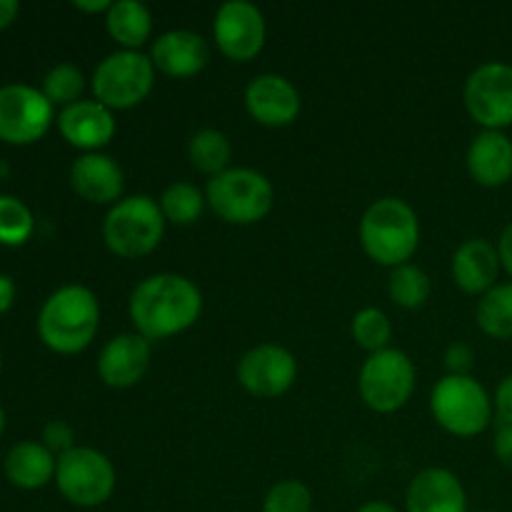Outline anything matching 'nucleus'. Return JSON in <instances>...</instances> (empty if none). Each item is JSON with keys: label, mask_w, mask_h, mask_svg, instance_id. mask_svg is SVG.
Returning <instances> with one entry per match:
<instances>
[{"label": "nucleus", "mask_w": 512, "mask_h": 512, "mask_svg": "<svg viewBox=\"0 0 512 512\" xmlns=\"http://www.w3.org/2000/svg\"><path fill=\"white\" fill-rule=\"evenodd\" d=\"M128 313L135 333L145 340H168L198 323L203 313V293L185 275H148L130 293Z\"/></svg>", "instance_id": "f257e3e1"}, {"label": "nucleus", "mask_w": 512, "mask_h": 512, "mask_svg": "<svg viewBox=\"0 0 512 512\" xmlns=\"http://www.w3.org/2000/svg\"><path fill=\"white\" fill-rule=\"evenodd\" d=\"M100 328V303L85 285H63L38 313V335L53 353H83Z\"/></svg>", "instance_id": "f03ea898"}, {"label": "nucleus", "mask_w": 512, "mask_h": 512, "mask_svg": "<svg viewBox=\"0 0 512 512\" xmlns=\"http://www.w3.org/2000/svg\"><path fill=\"white\" fill-rule=\"evenodd\" d=\"M360 245L373 263L400 268L420 245L418 213L400 198H380L360 220Z\"/></svg>", "instance_id": "7ed1b4c3"}, {"label": "nucleus", "mask_w": 512, "mask_h": 512, "mask_svg": "<svg viewBox=\"0 0 512 512\" xmlns=\"http://www.w3.org/2000/svg\"><path fill=\"white\" fill-rule=\"evenodd\" d=\"M163 210L158 200L138 193L118 200L103 220V240L113 255L123 260H135L150 255L165 235Z\"/></svg>", "instance_id": "20e7f679"}, {"label": "nucleus", "mask_w": 512, "mask_h": 512, "mask_svg": "<svg viewBox=\"0 0 512 512\" xmlns=\"http://www.w3.org/2000/svg\"><path fill=\"white\" fill-rule=\"evenodd\" d=\"M430 413L445 433L475 438L490 425L495 405L473 375H445L430 393Z\"/></svg>", "instance_id": "39448f33"}, {"label": "nucleus", "mask_w": 512, "mask_h": 512, "mask_svg": "<svg viewBox=\"0 0 512 512\" xmlns=\"http://www.w3.org/2000/svg\"><path fill=\"white\" fill-rule=\"evenodd\" d=\"M205 200L228 225H253L268 218L275 203L273 183L253 168H228L208 180Z\"/></svg>", "instance_id": "423d86ee"}, {"label": "nucleus", "mask_w": 512, "mask_h": 512, "mask_svg": "<svg viewBox=\"0 0 512 512\" xmlns=\"http://www.w3.org/2000/svg\"><path fill=\"white\" fill-rule=\"evenodd\" d=\"M155 65L140 50H115L105 55L95 68L90 88L105 108L130 110L143 103L155 85Z\"/></svg>", "instance_id": "0eeeda50"}, {"label": "nucleus", "mask_w": 512, "mask_h": 512, "mask_svg": "<svg viewBox=\"0 0 512 512\" xmlns=\"http://www.w3.org/2000/svg\"><path fill=\"white\" fill-rule=\"evenodd\" d=\"M415 365L408 353L398 348H385L370 353L358 375L360 400L373 413L390 415L408 405L415 393Z\"/></svg>", "instance_id": "6e6552de"}, {"label": "nucleus", "mask_w": 512, "mask_h": 512, "mask_svg": "<svg viewBox=\"0 0 512 512\" xmlns=\"http://www.w3.org/2000/svg\"><path fill=\"white\" fill-rule=\"evenodd\" d=\"M115 483H118V475H115L113 463L100 450L73 448L63 458H58L55 485L70 505L98 508L108 503L110 495L115 493Z\"/></svg>", "instance_id": "1a4fd4ad"}, {"label": "nucleus", "mask_w": 512, "mask_h": 512, "mask_svg": "<svg viewBox=\"0 0 512 512\" xmlns=\"http://www.w3.org/2000/svg\"><path fill=\"white\" fill-rule=\"evenodd\" d=\"M463 103L470 118L483 130H505L512 125V65L490 60L468 75Z\"/></svg>", "instance_id": "9d476101"}, {"label": "nucleus", "mask_w": 512, "mask_h": 512, "mask_svg": "<svg viewBox=\"0 0 512 512\" xmlns=\"http://www.w3.org/2000/svg\"><path fill=\"white\" fill-rule=\"evenodd\" d=\"M55 108L43 90L10 83L0 88V140L10 145L38 143L50 130Z\"/></svg>", "instance_id": "9b49d317"}, {"label": "nucleus", "mask_w": 512, "mask_h": 512, "mask_svg": "<svg viewBox=\"0 0 512 512\" xmlns=\"http://www.w3.org/2000/svg\"><path fill=\"white\" fill-rule=\"evenodd\" d=\"M213 38L225 58L235 63H250L258 58L268 38L263 10L248 0H228L215 13Z\"/></svg>", "instance_id": "f8f14e48"}, {"label": "nucleus", "mask_w": 512, "mask_h": 512, "mask_svg": "<svg viewBox=\"0 0 512 512\" xmlns=\"http://www.w3.org/2000/svg\"><path fill=\"white\" fill-rule=\"evenodd\" d=\"M298 378V360L288 348L260 343L238 360V383L255 398H280Z\"/></svg>", "instance_id": "ddd939ff"}, {"label": "nucleus", "mask_w": 512, "mask_h": 512, "mask_svg": "<svg viewBox=\"0 0 512 512\" xmlns=\"http://www.w3.org/2000/svg\"><path fill=\"white\" fill-rule=\"evenodd\" d=\"M243 98L250 118L265 128L293 125L303 110L298 88L285 75L278 73H263L250 80Z\"/></svg>", "instance_id": "4468645a"}, {"label": "nucleus", "mask_w": 512, "mask_h": 512, "mask_svg": "<svg viewBox=\"0 0 512 512\" xmlns=\"http://www.w3.org/2000/svg\"><path fill=\"white\" fill-rule=\"evenodd\" d=\"M150 365V340L138 333H120L103 345L98 375L108 388L128 390L145 378Z\"/></svg>", "instance_id": "2eb2a0df"}, {"label": "nucleus", "mask_w": 512, "mask_h": 512, "mask_svg": "<svg viewBox=\"0 0 512 512\" xmlns=\"http://www.w3.org/2000/svg\"><path fill=\"white\" fill-rule=\"evenodd\" d=\"M58 130L73 148L85 153H100L115 138L113 110L105 108L98 100H80V103L63 108L58 115Z\"/></svg>", "instance_id": "dca6fc26"}, {"label": "nucleus", "mask_w": 512, "mask_h": 512, "mask_svg": "<svg viewBox=\"0 0 512 512\" xmlns=\"http://www.w3.org/2000/svg\"><path fill=\"white\" fill-rule=\"evenodd\" d=\"M408 512H468V493L448 468H425L405 490Z\"/></svg>", "instance_id": "f3484780"}, {"label": "nucleus", "mask_w": 512, "mask_h": 512, "mask_svg": "<svg viewBox=\"0 0 512 512\" xmlns=\"http://www.w3.org/2000/svg\"><path fill=\"white\" fill-rule=\"evenodd\" d=\"M150 60H153L155 70L168 78H193L210 60L208 40L193 30H168L155 38L153 48H150Z\"/></svg>", "instance_id": "a211bd4d"}, {"label": "nucleus", "mask_w": 512, "mask_h": 512, "mask_svg": "<svg viewBox=\"0 0 512 512\" xmlns=\"http://www.w3.org/2000/svg\"><path fill=\"white\" fill-rule=\"evenodd\" d=\"M70 185L83 200L93 205H110L123 200L125 175L118 160L105 153H83L70 165Z\"/></svg>", "instance_id": "6ab92c4d"}, {"label": "nucleus", "mask_w": 512, "mask_h": 512, "mask_svg": "<svg viewBox=\"0 0 512 512\" xmlns=\"http://www.w3.org/2000/svg\"><path fill=\"white\" fill-rule=\"evenodd\" d=\"M503 270L498 245L485 238H468L453 255L450 273L455 285L468 295H485L498 285V275Z\"/></svg>", "instance_id": "aec40b11"}, {"label": "nucleus", "mask_w": 512, "mask_h": 512, "mask_svg": "<svg viewBox=\"0 0 512 512\" xmlns=\"http://www.w3.org/2000/svg\"><path fill=\"white\" fill-rule=\"evenodd\" d=\"M470 178L483 188H503L512 180V140L503 130H483L468 148Z\"/></svg>", "instance_id": "412c9836"}, {"label": "nucleus", "mask_w": 512, "mask_h": 512, "mask_svg": "<svg viewBox=\"0 0 512 512\" xmlns=\"http://www.w3.org/2000/svg\"><path fill=\"white\" fill-rule=\"evenodd\" d=\"M55 468H58V458L35 440L13 445L3 465L5 478L20 490H38L48 485L50 480H55Z\"/></svg>", "instance_id": "4be33fe9"}, {"label": "nucleus", "mask_w": 512, "mask_h": 512, "mask_svg": "<svg viewBox=\"0 0 512 512\" xmlns=\"http://www.w3.org/2000/svg\"><path fill=\"white\" fill-rule=\"evenodd\" d=\"M105 28L120 50H140L153 35V15L140 0H118L105 13Z\"/></svg>", "instance_id": "5701e85b"}, {"label": "nucleus", "mask_w": 512, "mask_h": 512, "mask_svg": "<svg viewBox=\"0 0 512 512\" xmlns=\"http://www.w3.org/2000/svg\"><path fill=\"white\" fill-rule=\"evenodd\" d=\"M188 160L198 173L215 178V175L225 173L230 168L233 145H230V138L223 130L203 128L190 138Z\"/></svg>", "instance_id": "b1692460"}, {"label": "nucleus", "mask_w": 512, "mask_h": 512, "mask_svg": "<svg viewBox=\"0 0 512 512\" xmlns=\"http://www.w3.org/2000/svg\"><path fill=\"white\" fill-rule=\"evenodd\" d=\"M475 320L488 338L512 340V280L498 283L488 293L480 295Z\"/></svg>", "instance_id": "393cba45"}, {"label": "nucleus", "mask_w": 512, "mask_h": 512, "mask_svg": "<svg viewBox=\"0 0 512 512\" xmlns=\"http://www.w3.org/2000/svg\"><path fill=\"white\" fill-rule=\"evenodd\" d=\"M158 205L160 210H163L168 223L188 228V225H195L200 218H203L208 200H205L203 190L195 188L193 183H183V180H178V183L168 185V188L163 190Z\"/></svg>", "instance_id": "a878e982"}, {"label": "nucleus", "mask_w": 512, "mask_h": 512, "mask_svg": "<svg viewBox=\"0 0 512 512\" xmlns=\"http://www.w3.org/2000/svg\"><path fill=\"white\" fill-rule=\"evenodd\" d=\"M388 293L398 308L418 310L423 308L433 293V283H430L428 273L413 263H405L400 268H393L388 280Z\"/></svg>", "instance_id": "bb28decb"}, {"label": "nucleus", "mask_w": 512, "mask_h": 512, "mask_svg": "<svg viewBox=\"0 0 512 512\" xmlns=\"http://www.w3.org/2000/svg\"><path fill=\"white\" fill-rule=\"evenodd\" d=\"M43 95L60 108H70V105L80 103L85 93V75L78 65L73 63H60L48 70L43 78Z\"/></svg>", "instance_id": "cd10ccee"}, {"label": "nucleus", "mask_w": 512, "mask_h": 512, "mask_svg": "<svg viewBox=\"0 0 512 512\" xmlns=\"http://www.w3.org/2000/svg\"><path fill=\"white\" fill-rule=\"evenodd\" d=\"M35 230V218L28 205L15 195H0V245L20 248L30 240Z\"/></svg>", "instance_id": "c85d7f7f"}, {"label": "nucleus", "mask_w": 512, "mask_h": 512, "mask_svg": "<svg viewBox=\"0 0 512 512\" xmlns=\"http://www.w3.org/2000/svg\"><path fill=\"white\" fill-rule=\"evenodd\" d=\"M350 333L360 348L368 350V353H380V350L390 348L393 323L380 308H363L353 315Z\"/></svg>", "instance_id": "c756f323"}, {"label": "nucleus", "mask_w": 512, "mask_h": 512, "mask_svg": "<svg viewBox=\"0 0 512 512\" xmlns=\"http://www.w3.org/2000/svg\"><path fill=\"white\" fill-rule=\"evenodd\" d=\"M263 512H313V493L300 480H280L265 495Z\"/></svg>", "instance_id": "7c9ffc66"}, {"label": "nucleus", "mask_w": 512, "mask_h": 512, "mask_svg": "<svg viewBox=\"0 0 512 512\" xmlns=\"http://www.w3.org/2000/svg\"><path fill=\"white\" fill-rule=\"evenodd\" d=\"M43 445L55 455V458H63L65 453H70L75 445V433L65 420H50L43 428Z\"/></svg>", "instance_id": "2f4dec72"}, {"label": "nucleus", "mask_w": 512, "mask_h": 512, "mask_svg": "<svg viewBox=\"0 0 512 512\" xmlns=\"http://www.w3.org/2000/svg\"><path fill=\"white\" fill-rule=\"evenodd\" d=\"M475 363V353L468 343H450L445 350V370L448 375H470Z\"/></svg>", "instance_id": "473e14b6"}, {"label": "nucleus", "mask_w": 512, "mask_h": 512, "mask_svg": "<svg viewBox=\"0 0 512 512\" xmlns=\"http://www.w3.org/2000/svg\"><path fill=\"white\" fill-rule=\"evenodd\" d=\"M495 413H498L500 425H512V373L508 378L500 380L498 390H495Z\"/></svg>", "instance_id": "72a5a7b5"}, {"label": "nucleus", "mask_w": 512, "mask_h": 512, "mask_svg": "<svg viewBox=\"0 0 512 512\" xmlns=\"http://www.w3.org/2000/svg\"><path fill=\"white\" fill-rule=\"evenodd\" d=\"M493 453L503 468L512 470V425H500L493 440Z\"/></svg>", "instance_id": "f704fd0d"}, {"label": "nucleus", "mask_w": 512, "mask_h": 512, "mask_svg": "<svg viewBox=\"0 0 512 512\" xmlns=\"http://www.w3.org/2000/svg\"><path fill=\"white\" fill-rule=\"evenodd\" d=\"M498 255H500V263H503V270L512 278V223L503 230V235H500Z\"/></svg>", "instance_id": "c9c22d12"}, {"label": "nucleus", "mask_w": 512, "mask_h": 512, "mask_svg": "<svg viewBox=\"0 0 512 512\" xmlns=\"http://www.w3.org/2000/svg\"><path fill=\"white\" fill-rule=\"evenodd\" d=\"M15 303V283L10 275H0V315L8 313Z\"/></svg>", "instance_id": "e433bc0d"}, {"label": "nucleus", "mask_w": 512, "mask_h": 512, "mask_svg": "<svg viewBox=\"0 0 512 512\" xmlns=\"http://www.w3.org/2000/svg\"><path fill=\"white\" fill-rule=\"evenodd\" d=\"M20 13V3L18 0H0V30L8 28Z\"/></svg>", "instance_id": "4c0bfd02"}, {"label": "nucleus", "mask_w": 512, "mask_h": 512, "mask_svg": "<svg viewBox=\"0 0 512 512\" xmlns=\"http://www.w3.org/2000/svg\"><path fill=\"white\" fill-rule=\"evenodd\" d=\"M108 0H75L73 8L75 10H83V13H108L110 10Z\"/></svg>", "instance_id": "58836bf2"}, {"label": "nucleus", "mask_w": 512, "mask_h": 512, "mask_svg": "<svg viewBox=\"0 0 512 512\" xmlns=\"http://www.w3.org/2000/svg\"><path fill=\"white\" fill-rule=\"evenodd\" d=\"M358 512H400L395 505L383 503V500H373V503H365Z\"/></svg>", "instance_id": "ea45409f"}, {"label": "nucleus", "mask_w": 512, "mask_h": 512, "mask_svg": "<svg viewBox=\"0 0 512 512\" xmlns=\"http://www.w3.org/2000/svg\"><path fill=\"white\" fill-rule=\"evenodd\" d=\"M3 430H5V410L0 408V435H3Z\"/></svg>", "instance_id": "a19ab883"}, {"label": "nucleus", "mask_w": 512, "mask_h": 512, "mask_svg": "<svg viewBox=\"0 0 512 512\" xmlns=\"http://www.w3.org/2000/svg\"><path fill=\"white\" fill-rule=\"evenodd\" d=\"M0 370H3V355H0Z\"/></svg>", "instance_id": "79ce46f5"}, {"label": "nucleus", "mask_w": 512, "mask_h": 512, "mask_svg": "<svg viewBox=\"0 0 512 512\" xmlns=\"http://www.w3.org/2000/svg\"><path fill=\"white\" fill-rule=\"evenodd\" d=\"M480 512H490V510H480Z\"/></svg>", "instance_id": "37998d69"}]
</instances>
